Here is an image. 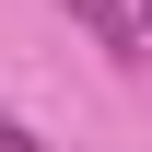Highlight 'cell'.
Segmentation results:
<instances>
[{
	"instance_id": "6da1fadb",
	"label": "cell",
	"mask_w": 152,
	"mask_h": 152,
	"mask_svg": "<svg viewBox=\"0 0 152 152\" xmlns=\"http://www.w3.org/2000/svg\"><path fill=\"white\" fill-rule=\"evenodd\" d=\"M82 12V35H94L105 58H140V23H129V0H70Z\"/></svg>"
},
{
	"instance_id": "7a4b0ae2",
	"label": "cell",
	"mask_w": 152,
	"mask_h": 152,
	"mask_svg": "<svg viewBox=\"0 0 152 152\" xmlns=\"http://www.w3.org/2000/svg\"><path fill=\"white\" fill-rule=\"evenodd\" d=\"M0 152H47V140H35V129H23V117H0Z\"/></svg>"
},
{
	"instance_id": "3957f363",
	"label": "cell",
	"mask_w": 152,
	"mask_h": 152,
	"mask_svg": "<svg viewBox=\"0 0 152 152\" xmlns=\"http://www.w3.org/2000/svg\"><path fill=\"white\" fill-rule=\"evenodd\" d=\"M129 23H140V58H152V0H129Z\"/></svg>"
}]
</instances>
